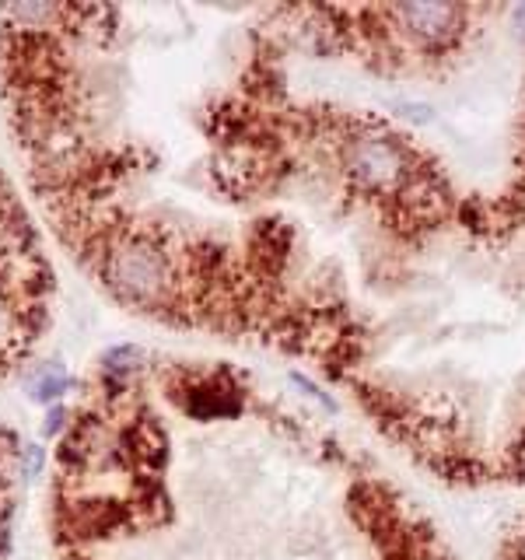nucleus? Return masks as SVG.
Listing matches in <instances>:
<instances>
[{"mask_svg": "<svg viewBox=\"0 0 525 560\" xmlns=\"http://www.w3.org/2000/svg\"><path fill=\"white\" fill-rule=\"evenodd\" d=\"M109 291L137 308H175L179 277L165 245L147 231H120L99 260Z\"/></svg>", "mask_w": 525, "mask_h": 560, "instance_id": "f257e3e1", "label": "nucleus"}, {"mask_svg": "<svg viewBox=\"0 0 525 560\" xmlns=\"http://www.w3.org/2000/svg\"><path fill=\"white\" fill-rule=\"evenodd\" d=\"M336 158H340L343 175L361 193H371V197H396L414 179V155H410V147L399 137H393V133L371 130V127L347 133L340 140Z\"/></svg>", "mask_w": 525, "mask_h": 560, "instance_id": "f03ea898", "label": "nucleus"}, {"mask_svg": "<svg viewBox=\"0 0 525 560\" xmlns=\"http://www.w3.org/2000/svg\"><path fill=\"white\" fill-rule=\"evenodd\" d=\"M386 18L417 49H449L466 29V7L459 4H396Z\"/></svg>", "mask_w": 525, "mask_h": 560, "instance_id": "7ed1b4c3", "label": "nucleus"}, {"mask_svg": "<svg viewBox=\"0 0 525 560\" xmlns=\"http://www.w3.org/2000/svg\"><path fill=\"white\" fill-rule=\"evenodd\" d=\"M182 406H186V413H190V417H200V421L235 417V413L242 410L238 393L231 389L228 382H221V378H210V382H200V386H193V389L186 393V399H182Z\"/></svg>", "mask_w": 525, "mask_h": 560, "instance_id": "20e7f679", "label": "nucleus"}, {"mask_svg": "<svg viewBox=\"0 0 525 560\" xmlns=\"http://www.w3.org/2000/svg\"><path fill=\"white\" fill-rule=\"evenodd\" d=\"M67 386H70V382H67L64 371H53V375H46V378L39 382V389H35V399H39V403H49V399L64 396Z\"/></svg>", "mask_w": 525, "mask_h": 560, "instance_id": "39448f33", "label": "nucleus"}, {"mask_svg": "<svg viewBox=\"0 0 525 560\" xmlns=\"http://www.w3.org/2000/svg\"><path fill=\"white\" fill-rule=\"evenodd\" d=\"M396 109H399L403 120H410V123H417V127H424V123L434 120L431 105H424V102H396Z\"/></svg>", "mask_w": 525, "mask_h": 560, "instance_id": "423d86ee", "label": "nucleus"}, {"mask_svg": "<svg viewBox=\"0 0 525 560\" xmlns=\"http://www.w3.org/2000/svg\"><path fill=\"white\" fill-rule=\"evenodd\" d=\"M291 382H295V386H298V389H301V393H305V396H312L316 403H323L326 410H336V399L323 393V389H319V386H316L312 378H305V375H298V371H295V375H291Z\"/></svg>", "mask_w": 525, "mask_h": 560, "instance_id": "0eeeda50", "label": "nucleus"}, {"mask_svg": "<svg viewBox=\"0 0 525 560\" xmlns=\"http://www.w3.org/2000/svg\"><path fill=\"white\" fill-rule=\"evenodd\" d=\"M64 410H60V406H57V410H53V413H49V417H46V424H42V431H46V434H57V431L64 428Z\"/></svg>", "mask_w": 525, "mask_h": 560, "instance_id": "6e6552de", "label": "nucleus"}, {"mask_svg": "<svg viewBox=\"0 0 525 560\" xmlns=\"http://www.w3.org/2000/svg\"><path fill=\"white\" fill-rule=\"evenodd\" d=\"M512 29H515V35H525V4L512 11Z\"/></svg>", "mask_w": 525, "mask_h": 560, "instance_id": "1a4fd4ad", "label": "nucleus"}, {"mask_svg": "<svg viewBox=\"0 0 525 560\" xmlns=\"http://www.w3.org/2000/svg\"><path fill=\"white\" fill-rule=\"evenodd\" d=\"M519 473L525 476V441H522V449H519Z\"/></svg>", "mask_w": 525, "mask_h": 560, "instance_id": "9d476101", "label": "nucleus"}, {"mask_svg": "<svg viewBox=\"0 0 525 560\" xmlns=\"http://www.w3.org/2000/svg\"><path fill=\"white\" fill-rule=\"evenodd\" d=\"M0 547H4V522H0Z\"/></svg>", "mask_w": 525, "mask_h": 560, "instance_id": "9b49d317", "label": "nucleus"}]
</instances>
